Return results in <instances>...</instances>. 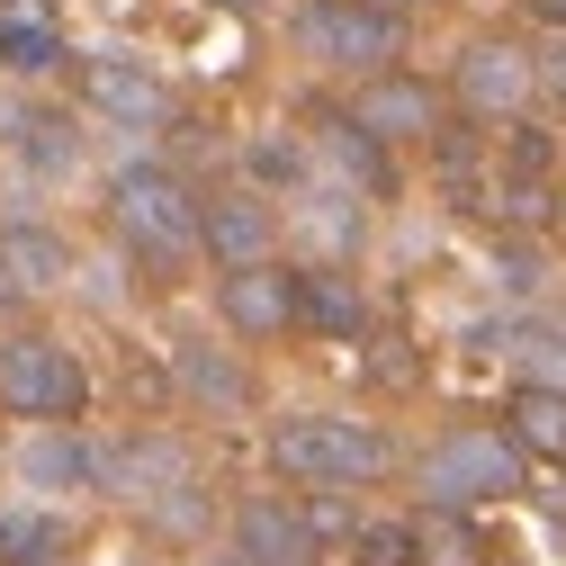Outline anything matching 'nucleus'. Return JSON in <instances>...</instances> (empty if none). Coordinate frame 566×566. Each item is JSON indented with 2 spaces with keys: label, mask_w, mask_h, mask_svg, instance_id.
I'll use <instances>...</instances> for the list:
<instances>
[{
  "label": "nucleus",
  "mask_w": 566,
  "mask_h": 566,
  "mask_svg": "<svg viewBox=\"0 0 566 566\" xmlns=\"http://www.w3.org/2000/svg\"><path fill=\"white\" fill-rule=\"evenodd\" d=\"M270 459H279V476H297V485H315V494L378 485V476L396 468L387 432L360 422V413H289V422L270 432Z\"/></svg>",
  "instance_id": "nucleus-1"
},
{
  "label": "nucleus",
  "mask_w": 566,
  "mask_h": 566,
  "mask_svg": "<svg viewBox=\"0 0 566 566\" xmlns=\"http://www.w3.org/2000/svg\"><path fill=\"white\" fill-rule=\"evenodd\" d=\"M504 494H522V441L459 422L422 450V513H468V504H504Z\"/></svg>",
  "instance_id": "nucleus-2"
},
{
  "label": "nucleus",
  "mask_w": 566,
  "mask_h": 566,
  "mask_svg": "<svg viewBox=\"0 0 566 566\" xmlns=\"http://www.w3.org/2000/svg\"><path fill=\"white\" fill-rule=\"evenodd\" d=\"M108 217L135 252H154V261H180L198 252V217H207V198L171 171V163H126L108 180Z\"/></svg>",
  "instance_id": "nucleus-3"
},
{
  "label": "nucleus",
  "mask_w": 566,
  "mask_h": 566,
  "mask_svg": "<svg viewBox=\"0 0 566 566\" xmlns=\"http://www.w3.org/2000/svg\"><path fill=\"white\" fill-rule=\"evenodd\" d=\"M297 45L315 63H333V73H405V19L378 10V0H306L297 10Z\"/></svg>",
  "instance_id": "nucleus-4"
},
{
  "label": "nucleus",
  "mask_w": 566,
  "mask_h": 566,
  "mask_svg": "<svg viewBox=\"0 0 566 566\" xmlns=\"http://www.w3.org/2000/svg\"><path fill=\"white\" fill-rule=\"evenodd\" d=\"M0 405L28 422H82L91 378L54 333H19V342H0Z\"/></svg>",
  "instance_id": "nucleus-5"
},
{
  "label": "nucleus",
  "mask_w": 566,
  "mask_h": 566,
  "mask_svg": "<svg viewBox=\"0 0 566 566\" xmlns=\"http://www.w3.org/2000/svg\"><path fill=\"white\" fill-rule=\"evenodd\" d=\"M450 91L476 108V117H522L539 99V54L513 45V36H468L450 54Z\"/></svg>",
  "instance_id": "nucleus-6"
},
{
  "label": "nucleus",
  "mask_w": 566,
  "mask_h": 566,
  "mask_svg": "<svg viewBox=\"0 0 566 566\" xmlns=\"http://www.w3.org/2000/svg\"><path fill=\"white\" fill-rule=\"evenodd\" d=\"M350 126H369L378 145H432L441 135V91L413 82V73H378L350 91Z\"/></svg>",
  "instance_id": "nucleus-7"
},
{
  "label": "nucleus",
  "mask_w": 566,
  "mask_h": 566,
  "mask_svg": "<svg viewBox=\"0 0 566 566\" xmlns=\"http://www.w3.org/2000/svg\"><path fill=\"white\" fill-rule=\"evenodd\" d=\"M234 557H243V566H324V531H315L297 504L252 494V504L234 513Z\"/></svg>",
  "instance_id": "nucleus-8"
},
{
  "label": "nucleus",
  "mask_w": 566,
  "mask_h": 566,
  "mask_svg": "<svg viewBox=\"0 0 566 566\" xmlns=\"http://www.w3.org/2000/svg\"><path fill=\"white\" fill-rule=\"evenodd\" d=\"M198 243L217 252L226 270H261L270 243H279V217H270V198L261 189H226V198H207V217H198Z\"/></svg>",
  "instance_id": "nucleus-9"
},
{
  "label": "nucleus",
  "mask_w": 566,
  "mask_h": 566,
  "mask_svg": "<svg viewBox=\"0 0 566 566\" xmlns=\"http://www.w3.org/2000/svg\"><path fill=\"white\" fill-rule=\"evenodd\" d=\"M217 306H226L234 333L270 342V333H289V324H297V270H279V261H261V270H226Z\"/></svg>",
  "instance_id": "nucleus-10"
},
{
  "label": "nucleus",
  "mask_w": 566,
  "mask_h": 566,
  "mask_svg": "<svg viewBox=\"0 0 566 566\" xmlns=\"http://www.w3.org/2000/svg\"><path fill=\"white\" fill-rule=\"evenodd\" d=\"M82 91H91V108H99V117H117V126H163V117H171L163 82L145 73V63H117V54L82 63Z\"/></svg>",
  "instance_id": "nucleus-11"
},
{
  "label": "nucleus",
  "mask_w": 566,
  "mask_h": 566,
  "mask_svg": "<svg viewBox=\"0 0 566 566\" xmlns=\"http://www.w3.org/2000/svg\"><path fill=\"white\" fill-rule=\"evenodd\" d=\"M0 279L28 297V289H63L73 279V243L54 226H0Z\"/></svg>",
  "instance_id": "nucleus-12"
},
{
  "label": "nucleus",
  "mask_w": 566,
  "mask_h": 566,
  "mask_svg": "<svg viewBox=\"0 0 566 566\" xmlns=\"http://www.w3.org/2000/svg\"><path fill=\"white\" fill-rule=\"evenodd\" d=\"M297 324L350 342V333H369V297L350 289V270H297Z\"/></svg>",
  "instance_id": "nucleus-13"
},
{
  "label": "nucleus",
  "mask_w": 566,
  "mask_h": 566,
  "mask_svg": "<svg viewBox=\"0 0 566 566\" xmlns=\"http://www.w3.org/2000/svg\"><path fill=\"white\" fill-rule=\"evenodd\" d=\"M315 145H324V163L342 171V180H360V189H396V163H387V145L369 126H350V108H333L324 126H315Z\"/></svg>",
  "instance_id": "nucleus-14"
},
{
  "label": "nucleus",
  "mask_w": 566,
  "mask_h": 566,
  "mask_svg": "<svg viewBox=\"0 0 566 566\" xmlns=\"http://www.w3.org/2000/svg\"><path fill=\"white\" fill-rule=\"evenodd\" d=\"M99 485H117V494H180V450H171V441L99 450Z\"/></svg>",
  "instance_id": "nucleus-15"
},
{
  "label": "nucleus",
  "mask_w": 566,
  "mask_h": 566,
  "mask_svg": "<svg viewBox=\"0 0 566 566\" xmlns=\"http://www.w3.org/2000/svg\"><path fill=\"white\" fill-rule=\"evenodd\" d=\"M63 557H73L63 513H0V566H63Z\"/></svg>",
  "instance_id": "nucleus-16"
},
{
  "label": "nucleus",
  "mask_w": 566,
  "mask_h": 566,
  "mask_svg": "<svg viewBox=\"0 0 566 566\" xmlns=\"http://www.w3.org/2000/svg\"><path fill=\"white\" fill-rule=\"evenodd\" d=\"M99 476V450H82L73 432H45L36 450H28V485L36 494H73V485H91Z\"/></svg>",
  "instance_id": "nucleus-17"
},
{
  "label": "nucleus",
  "mask_w": 566,
  "mask_h": 566,
  "mask_svg": "<svg viewBox=\"0 0 566 566\" xmlns=\"http://www.w3.org/2000/svg\"><path fill=\"white\" fill-rule=\"evenodd\" d=\"M171 369H180V387H189V396L226 405V413H234V405L252 396V387H243V369L226 360V350H207V342H180V350H171Z\"/></svg>",
  "instance_id": "nucleus-18"
},
{
  "label": "nucleus",
  "mask_w": 566,
  "mask_h": 566,
  "mask_svg": "<svg viewBox=\"0 0 566 566\" xmlns=\"http://www.w3.org/2000/svg\"><path fill=\"white\" fill-rule=\"evenodd\" d=\"M513 432H522V450L566 459V387H522L513 396Z\"/></svg>",
  "instance_id": "nucleus-19"
},
{
  "label": "nucleus",
  "mask_w": 566,
  "mask_h": 566,
  "mask_svg": "<svg viewBox=\"0 0 566 566\" xmlns=\"http://www.w3.org/2000/svg\"><path fill=\"white\" fill-rule=\"evenodd\" d=\"M0 63H10V73H54V63H63V36L45 28V19H0Z\"/></svg>",
  "instance_id": "nucleus-20"
},
{
  "label": "nucleus",
  "mask_w": 566,
  "mask_h": 566,
  "mask_svg": "<svg viewBox=\"0 0 566 566\" xmlns=\"http://www.w3.org/2000/svg\"><path fill=\"white\" fill-rule=\"evenodd\" d=\"M19 154L36 163V171H73L82 163V135H73V117H19Z\"/></svg>",
  "instance_id": "nucleus-21"
},
{
  "label": "nucleus",
  "mask_w": 566,
  "mask_h": 566,
  "mask_svg": "<svg viewBox=\"0 0 566 566\" xmlns=\"http://www.w3.org/2000/svg\"><path fill=\"white\" fill-rule=\"evenodd\" d=\"M350 557L360 566H422V539H413V522H369V531H350Z\"/></svg>",
  "instance_id": "nucleus-22"
},
{
  "label": "nucleus",
  "mask_w": 566,
  "mask_h": 566,
  "mask_svg": "<svg viewBox=\"0 0 566 566\" xmlns=\"http://www.w3.org/2000/svg\"><path fill=\"white\" fill-rule=\"evenodd\" d=\"M522 360H531V387H566V324H522Z\"/></svg>",
  "instance_id": "nucleus-23"
},
{
  "label": "nucleus",
  "mask_w": 566,
  "mask_h": 566,
  "mask_svg": "<svg viewBox=\"0 0 566 566\" xmlns=\"http://www.w3.org/2000/svg\"><path fill=\"white\" fill-rule=\"evenodd\" d=\"M413 539H422V566H468V557H476V539L459 531V513H422Z\"/></svg>",
  "instance_id": "nucleus-24"
},
{
  "label": "nucleus",
  "mask_w": 566,
  "mask_h": 566,
  "mask_svg": "<svg viewBox=\"0 0 566 566\" xmlns=\"http://www.w3.org/2000/svg\"><path fill=\"white\" fill-rule=\"evenodd\" d=\"M252 180H279V189H289V180H306V154L289 145V135H279V145H252Z\"/></svg>",
  "instance_id": "nucleus-25"
},
{
  "label": "nucleus",
  "mask_w": 566,
  "mask_h": 566,
  "mask_svg": "<svg viewBox=\"0 0 566 566\" xmlns=\"http://www.w3.org/2000/svg\"><path fill=\"white\" fill-rule=\"evenodd\" d=\"M548 163H557V135L548 126H513V171H539L548 180Z\"/></svg>",
  "instance_id": "nucleus-26"
},
{
  "label": "nucleus",
  "mask_w": 566,
  "mask_h": 566,
  "mask_svg": "<svg viewBox=\"0 0 566 566\" xmlns=\"http://www.w3.org/2000/svg\"><path fill=\"white\" fill-rule=\"evenodd\" d=\"M531 19H539V28H557V36H566V0H531Z\"/></svg>",
  "instance_id": "nucleus-27"
},
{
  "label": "nucleus",
  "mask_w": 566,
  "mask_h": 566,
  "mask_svg": "<svg viewBox=\"0 0 566 566\" xmlns=\"http://www.w3.org/2000/svg\"><path fill=\"white\" fill-rule=\"evenodd\" d=\"M378 10H396V19H405V10H432V0H378Z\"/></svg>",
  "instance_id": "nucleus-28"
},
{
  "label": "nucleus",
  "mask_w": 566,
  "mask_h": 566,
  "mask_svg": "<svg viewBox=\"0 0 566 566\" xmlns=\"http://www.w3.org/2000/svg\"><path fill=\"white\" fill-rule=\"evenodd\" d=\"M217 10H243V0H217Z\"/></svg>",
  "instance_id": "nucleus-29"
},
{
  "label": "nucleus",
  "mask_w": 566,
  "mask_h": 566,
  "mask_svg": "<svg viewBox=\"0 0 566 566\" xmlns=\"http://www.w3.org/2000/svg\"><path fill=\"white\" fill-rule=\"evenodd\" d=\"M217 566H243V557H217Z\"/></svg>",
  "instance_id": "nucleus-30"
}]
</instances>
